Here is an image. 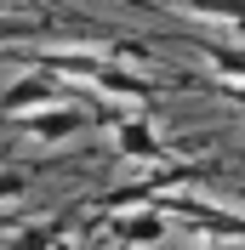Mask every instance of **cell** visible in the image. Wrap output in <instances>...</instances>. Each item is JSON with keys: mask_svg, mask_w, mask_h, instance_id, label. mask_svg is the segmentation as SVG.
Masks as SVG:
<instances>
[{"mask_svg": "<svg viewBox=\"0 0 245 250\" xmlns=\"http://www.w3.org/2000/svg\"><path fill=\"white\" fill-rule=\"evenodd\" d=\"M29 34H46V17H6L0 12V51L17 46V40H29Z\"/></svg>", "mask_w": 245, "mask_h": 250, "instance_id": "cell-8", "label": "cell"}, {"mask_svg": "<svg viewBox=\"0 0 245 250\" xmlns=\"http://www.w3.org/2000/svg\"><path fill=\"white\" fill-rule=\"evenodd\" d=\"M51 250H92V245H80V239H57Z\"/></svg>", "mask_w": 245, "mask_h": 250, "instance_id": "cell-11", "label": "cell"}, {"mask_svg": "<svg viewBox=\"0 0 245 250\" xmlns=\"http://www.w3.org/2000/svg\"><path fill=\"white\" fill-rule=\"evenodd\" d=\"M183 12L205 17V23H234V29H245V0H177Z\"/></svg>", "mask_w": 245, "mask_h": 250, "instance_id": "cell-7", "label": "cell"}, {"mask_svg": "<svg viewBox=\"0 0 245 250\" xmlns=\"http://www.w3.org/2000/svg\"><path fill=\"white\" fill-rule=\"evenodd\" d=\"M108 233L120 239V245H137V250H154L166 245V210L160 205H137V210H125V216H108Z\"/></svg>", "mask_w": 245, "mask_h": 250, "instance_id": "cell-4", "label": "cell"}, {"mask_svg": "<svg viewBox=\"0 0 245 250\" xmlns=\"http://www.w3.org/2000/svg\"><path fill=\"white\" fill-rule=\"evenodd\" d=\"M17 125H23V137H29V142H46V148H57V142L80 137V131L92 125V114H86V103H51V108L23 114Z\"/></svg>", "mask_w": 245, "mask_h": 250, "instance_id": "cell-2", "label": "cell"}, {"mask_svg": "<svg viewBox=\"0 0 245 250\" xmlns=\"http://www.w3.org/2000/svg\"><path fill=\"white\" fill-rule=\"evenodd\" d=\"M114 154L137 159V165H154V159H166V137L154 131L148 114H120L114 120Z\"/></svg>", "mask_w": 245, "mask_h": 250, "instance_id": "cell-3", "label": "cell"}, {"mask_svg": "<svg viewBox=\"0 0 245 250\" xmlns=\"http://www.w3.org/2000/svg\"><path fill=\"white\" fill-rule=\"evenodd\" d=\"M199 57L211 62L228 85H245V46H211V40H199Z\"/></svg>", "mask_w": 245, "mask_h": 250, "instance_id": "cell-6", "label": "cell"}, {"mask_svg": "<svg viewBox=\"0 0 245 250\" xmlns=\"http://www.w3.org/2000/svg\"><path fill=\"white\" fill-rule=\"evenodd\" d=\"M86 85H97L103 97H120V103H143V97H154V80H137L125 62H108V57L92 68V80H86Z\"/></svg>", "mask_w": 245, "mask_h": 250, "instance_id": "cell-5", "label": "cell"}, {"mask_svg": "<svg viewBox=\"0 0 245 250\" xmlns=\"http://www.w3.org/2000/svg\"><path fill=\"white\" fill-rule=\"evenodd\" d=\"M57 245V228H17L6 250H51Z\"/></svg>", "mask_w": 245, "mask_h": 250, "instance_id": "cell-10", "label": "cell"}, {"mask_svg": "<svg viewBox=\"0 0 245 250\" xmlns=\"http://www.w3.org/2000/svg\"><path fill=\"white\" fill-rule=\"evenodd\" d=\"M29 188H34V171H29V165H6V171H0V205L23 199Z\"/></svg>", "mask_w": 245, "mask_h": 250, "instance_id": "cell-9", "label": "cell"}, {"mask_svg": "<svg viewBox=\"0 0 245 250\" xmlns=\"http://www.w3.org/2000/svg\"><path fill=\"white\" fill-rule=\"evenodd\" d=\"M51 103H63V80L51 74V68H29V74H17L6 91H0V114H6V120H23V114H34V108H51Z\"/></svg>", "mask_w": 245, "mask_h": 250, "instance_id": "cell-1", "label": "cell"}]
</instances>
